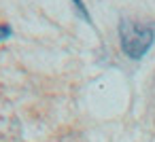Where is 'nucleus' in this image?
Returning a JSON list of instances; mask_svg holds the SVG:
<instances>
[{
  "label": "nucleus",
  "mask_w": 155,
  "mask_h": 142,
  "mask_svg": "<svg viewBox=\"0 0 155 142\" xmlns=\"http://www.w3.org/2000/svg\"><path fill=\"white\" fill-rule=\"evenodd\" d=\"M72 5H74V7L79 9V13H81V15L89 21V15H87V9H85V5H83V0H72Z\"/></svg>",
  "instance_id": "f03ea898"
},
{
  "label": "nucleus",
  "mask_w": 155,
  "mask_h": 142,
  "mask_svg": "<svg viewBox=\"0 0 155 142\" xmlns=\"http://www.w3.org/2000/svg\"><path fill=\"white\" fill-rule=\"evenodd\" d=\"M153 40H155L153 24L140 21V19H130V17H123L119 21V45L127 57L140 60L151 49Z\"/></svg>",
  "instance_id": "f257e3e1"
},
{
  "label": "nucleus",
  "mask_w": 155,
  "mask_h": 142,
  "mask_svg": "<svg viewBox=\"0 0 155 142\" xmlns=\"http://www.w3.org/2000/svg\"><path fill=\"white\" fill-rule=\"evenodd\" d=\"M11 36V28L9 26H0V40H5Z\"/></svg>",
  "instance_id": "7ed1b4c3"
}]
</instances>
